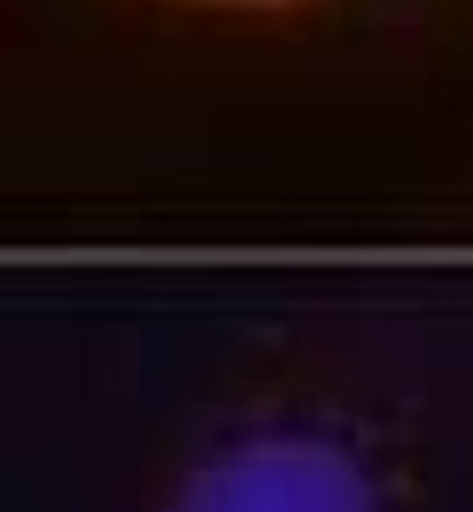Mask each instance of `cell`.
I'll list each match as a JSON object with an SVG mask.
<instances>
[{
    "mask_svg": "<svg viewBox=\"0 0 473 512\" xmlns=\"http://www.w3.org/2000/svg\"><path fill=\"white\" fill-rule=\"evenodd\" d=\"M184 512H373L360 473L325 447L259 442L193 491Z\"/></svg>",
    "mask_w": 473,
    "mask_h": 512,
    "instance_id": "cell-1",
    "label": "cell"
},
{
    "mask_svg": "<svg viewBox=\"0 0 473 512\" xmlns=\"http://www.w3.org/2000/svg\"><path fill=\"white\" fill-rule=\"evenodd\" d=\"M184 5H206V9H290L307 0H184Z\"/></svg>",
    "mask_w": 473,
    "mask_h": 512,
    "instance_id": "cell-2",
    "label": "cell"
}]
</instances>
